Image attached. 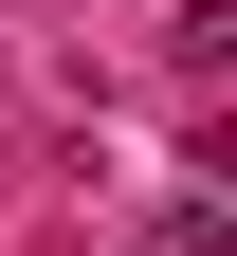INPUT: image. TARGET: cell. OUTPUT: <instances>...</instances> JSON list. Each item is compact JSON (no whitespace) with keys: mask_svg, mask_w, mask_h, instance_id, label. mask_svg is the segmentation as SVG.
Wrapping results in <instances>:
<instances>
[{"mask_svg":"<svg viewBox=\"0 0 237 256\" xmlns=\"http://www.w3.org/2000/svg\"><path fill=\"white\" fill-rule=\"evenodd\" d=\"M146 256H237V220H219V202H201V220H164V238H146Z\"/></svg>","mask_w":237,"mask_h":256,"instance_id":"7a4b0ae2","label":"cell"},{"mask_svg":"<svg viewBox=\"0 0 237 256\" xmlns=\"http://www.w3.org/2000/svg\"><path fill=\"white\" fill-rule=\"evenodd\" d=\"M164 55H183V74H237V0H183V18H164Z\"/></svg>","mask_w":237,"mask_h":256,"instance_id":"6da1fadb","label":"cell"}]
</instances>
